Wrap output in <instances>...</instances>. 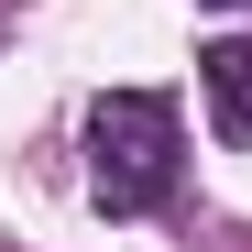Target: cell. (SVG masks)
I'll return each instance as SVG.
<instances>
[{"mask_svg": "<svg viewBox=\"0 0 252 252\" xmlns=\"http://www.w3.org/2000/svg\"><path fill=\"white\" fill-rule=\"evenodd\" d=\"M88 187L110 220H143V208L176 197V99L154 88H110L88 110Z\"/></svg>", "mask_w": 252, "mask_h": 252, "instance_id": "6da1fadb", "label": "cell"}, {"mask_svg": "<svg viewBox=\"0 0 252 252\" xmlns=\"http://www.w3.org/2000/svg\"><path fill=\"white\" fill-rule=\"evenodd\" d=\"M197 66H208V99H220V132H230V143H252V33L208 44Z\"/></svg>", "mask_w": 252, "mask_h": 252, "instance_id": "7a4b0ae2", "label": "cell"}, {"mask_svg": "<svg viewBox=\"0 0 252 252\" xmlns=\"http://www.w3.org/2000/svg\"><path fill=\"white\" fill-rule=\"evenodd\" d=\"M220 11H241V0H220Z\"/></svg>", "mask_w": 252, "mask_h": 252, "instance_id": "3957f363", "label": "cell"}]
</instances>
